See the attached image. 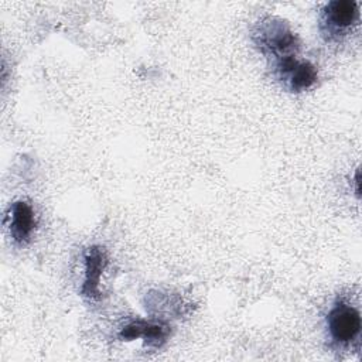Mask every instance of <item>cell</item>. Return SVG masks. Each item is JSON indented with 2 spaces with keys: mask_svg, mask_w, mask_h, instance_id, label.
<instances>
[{
  "mask_svg": "<svg viewBox=\"0 0 362 362\" xmlns=\"http://www.w3.org/2000/svg\"><path fill=\"white\" fill-rule=\"evenodd\" d=\"M327 327L331 338L341 345L351 344L361 331V317L356 308L338 301L327 315Z\"/></svg>",
  "mask_w": 362,
  "mask_h": 362,
  "instance_id": "cell-3",
  "label": "cell"
},
{
  "mask_svg": "<svg viewBox=\"0 0 362 362\" xmlns=\"http://www.w3.org/2000/svg\"><path fill=\"white\" fill-rule=\"evenodd\" d=\"M85 283L82 286V293L88 297H96L99 294V279L102 270L106 266V253L103 247L92 246L85 255Z\"/></svg>",
  "mask_w": 362,
  "mask_h": 362,
  "instance_id": "cell-6",
  "label": "cell"
},
{
  "mask_svg": "<svg viewBox=\"0 0 362 362\" xmlns=\"http://www.w3.org/2000/svg\"><path fill=\"white\" fill-rule=\"evenodd\" d=\"M6 218L13 240L17 245L27 243L35 228V215L33 208L24 201H16L8 206Z\"/></svg>",
  "mask_w": 362,
  "mask_h": 362,
  "instance_id": "cell-5",
  "label": "cell"
},
{
  "mask_svg": "<svg viewBox=\"0 0 362 362\" xmlns=\"http://www.w3.org/2000/svg\"><path fill=\"white\" fill-rule=\"evenodd\" d=\"M359 17L358 3L352 0H334L325 4L321 16V31L327 40L339 38L356 24Z\"/></svg>",
  "mask_w": 362,
  "mask_h": 362,
  "instance_id": "cell-2",
  "label": "cell"
},
{
  "mask_svg": "<svg viewBox=\"0 0 362 362\" xmlns=\"http://www.w3.org/2000/svg\"><path fill=\"white\" fill-rule=\"evenodd\" d=\"M168 335V327L164 324H156V322H147L143 320H137L126 325L122 332L120 338L130 341L139 337H143L148 345H161V342L165 341Z\"/></svg>",
  "mask_w": 362,
  "mask_h": 362,
  "instance_id": "cell-7",
  "label": "cell"
},
{
  "mask_svg": "<svg viewBox=\"0 0 362 362\" xmlns=\"http://www.w3.org/2000/svg\"><path fill=\"white\" fill-rule=\"evenodd\" d=\"M253 41L264 55L274 58V62L296 57L300 48L297 35L283 20L276 17H267L256 24Z\"/></svg>",
  "mask_w": 362,
  "mask_h": 362,
  "instance_id": "cell-1",
  "label": "cell"
},
{
  "mask_svg": "<svg viewBox=\"0 0 362 362\" xmlns=\"http://www.w3.org/2000/svg\"><path fill=\"white\" fill-rule=\"evenodd\" d=\"M277 78L291 92H303L311 88L317 79V68L308 61H300L296 57H288L274 62Z\"/></svg>",
  "mask_w": 362,
  "mask_h": 362,
  "instance_id": "cell-4",
  "label": "cell"
}]
</instances>
